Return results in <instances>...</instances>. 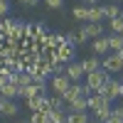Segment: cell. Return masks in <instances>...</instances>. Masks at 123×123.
I'll return each instance as SVG.
<instances>
[{"label":"cell","mask_w":123,"mask_h":123,"mask_svg":"<svg viewBox=\"0 0 123 123\" xmlns=\"http://www.w3.org/2000/svg\"><path fill=\"white\" fill-rule=\"evenodd\" d=\"M22 30H25V22H22V20H10V17H3V20H0V32H3L5 37H10V39H15V42L22 39Z\"/></svg>","instance_id":"cell-1"},{"label":"cell","mask_w":123,"mask_h":123,"mask_svg":"<svg viewBox=\"0 0 123 123\" xmlns=\"http://www.w3.org/2000/svg\"><path fill=\"white\" fill-rule=\"evenodd\" d=\"M108 79H111V74H108L104 67H101V69H96V71H91V74H86V86H89L91 94H98L101 86H104Z\"/></svg>","instance_id":"cell-2"},{"label":"cell","mask_w":123,"mask_h":123,"mask_svg":"<svg viewBox=\"0 0 123 123\" xmlns=\"http://www.w3.org/2000/svg\"><path fill=\"white\" fill-rule=\"evenodd\" d=\"M76 32H79L81 44H84L86 39H96V37H101V35H104V25H101V22H84V25L76 30Z\"/></svg>","instance_id":"cell-3"},{"label":"cell","mask_w":123,"mask_h":123,"mask_svg":"<svg viewBox=\"0 0 123 123\" xmlns=\"http://www.w3.org/2000/svg\"><path fill=\"white\" fill-rule=\"evenodd\" d=\"M91 91H89V86L86 84H81V81H74L64 94H62V98L67 101V104H71V101H76V98H81V96H89Z\"/></svg>","instance_id":"cell-4"},{"label":"cell","mask_w":123,"mask_h":123,"mask_svg":"<svg viewBox=\"0 0 123 123\" xmlns=\"http://www.w3.org/2000/svg\"><path fill=\"white\" fill-rule=\"evenodd\" d=\"M101 67L108 74H118V71H123V59L118 57V52H111V54H106V59H101Z\"/></svg>","instance_id":"cell-5"},{"label":"cell","mask_w":123,"mask_h":123,"mask_svg":"<svg viewBox=\"0 0 123 123\" xmlns=\"http://www.w3.org/2000/svg\"><path fill=\"white\" fill-rule=\"evenodd\" d=\"M49 84H52V91H54V94H64V91L71 86V84H74V81H71L67 74H52V76H49Z\"/></svg>","instance_id":"cell-6"},{"label":"cell","mask_w":123,"mask_h":123,"mask_svg":"<svg viewBox=\"0 0 123 123\" xmlns=\"http://www.w3.org/2000/svg\"><path fill=\"white\" fill-rule=\"evenodd\" d=\"M118 86H121V81H116V79H108L104 86H101V91L98 94L104 96V98H108V101H116L118 98Z\"/></svg>","instance_id":"cell-7"},{"label":"cell","mask_w":123,"mask_h":123,"mask_svg":"<svg viewBox=\"0 0 123 123\" xmlns=\"http://www.w3.org/2000/svg\"><path fill=\"white\" fill-rule=\"evenodd\" d=\"M74 54H76V44H71V42H64L59 49H57V57L62 64H69V62H74Z\"/></svg>","instance_id":"cell-8"},{"label":"cell","mask_w":123,"mask_h":123,"mask_svg":"<svg viewBox=\"0 0 123 123\" xmlns=\"http://www.w3.org/2000/svg\"><path fill=\"white\" fill-rule=\"evenodd\" d=\"M64 74H67L71 81H81V79L86 76V71H84V67H81V62H69Z\"/></svg>","instance_id":"cell-9"},{"label":"cell","mask_w":123,"mask_h":123,"mask_svg":"<svg viewBox=\"0 0 123 123\" xmlns=\"http://www.w3.org/2000/svg\"><path fill=\"white\" fill-rule=\"evenodd\" d=\"M3 98V96H0ZM20 113V106L15 104L12 98H3L0 101V116H7V118H12V116H17Z\"/></svg>","instance_id":"cell-10"},{"label":"cell","mask_w":123,"mask_h":123,"mask_svg":"<svg viewBox=\"0 0 123 123\" xmlns=\"http://www.w3.org/2000/svg\"><path fill=\"white\" fill-rule=\"evenodd\" d=\"M20 96H22L25 101H27V98H35V96H44V86L30 84V86H25V89H20Z\"/></svg>","instance_id":"cell-11"},{"label":"cell","mask_w":123,"mask_h":123,"mask_svg":"<svg viewBox=\"0 0 123 123\" xmlns=\"http://www.w3.org/2000/svg\"><path fill=\"white\" fill-rule=\"evenodd\" d=\"M91 47H94V54H106L108 49H111V44H108V37H96L94 42H91Z\"/></svg>","instance_id":"cell-12"},{"label":"cell","mask_w":123,"mask_h":123,"mask_svg":"<svg viewBox=\"0 0 123 123\" xmlns=\"http://www.w3.org/2000/svg\"><path fill=\"white\" fill-rule=\"evenodd\" d=\"M81 67H84L86 74H91V71L101 69V59H98L96 54H94V57H84V59H81Z\"/></svg>","instance_id":"cell-13"},{"label":"cell","mask_w":123,"mask_h":123,"mask_svg":"<svg viewBox=\"0 0 123 123\" xmlns=\"http://www.w3.org/2000/svg\"><path fill=\"white\" fill-rule=\"evenodd\" d=\"M108 116H111V101H104L96 111H94V118L96 121H101V123H106L108 121Z\"/></svg>","instance_id":"cell-14"},{"label":"cell","mask_w":123,"mask_h":123,"mask_svg":"<svg viewBox=\"0 0 123 123\" xmlns=\"http://www.w3.org/2000/svg\"><path fill=\"white\" fill-rule=\"evenodd\" d=\"M0 96H3V98H17V96H20V89H17L15 84H10V81H7V84L0 86Z\"/></svg>","instance_id":"cell-15"},{"label":"cell","mask_w":123,"mask_h":123,"mask_svg":"<svg viewBox=\"0 0 123 123\" xmlns=\"http://www.w3.org/2000/svg\"><path fill=\"white\" fill-rule=\"evenodd\" d=\"M101 7H104V15H106V20L123 17V10H121V5H116V3H111V5H101Z\"/></svg>","instance_id":"cell-16"},{"label":"cell","mask_w":123,"mask_h":123,"mask_svg":"<svg viewBox=\"0 0 123 123\" xmlns=\"http://www.w3.org/2000/svg\"><path fill=\"white\" fill-rule=\"evenodd\" d=\"M101 20H106L104 7L101 5H89V22H101Z\"/></svg>","instance_id":"cell-17"},{"label":"cell","mask_w":123,"mask_h":123,"mask_svg":"<svg viewBox=\"0 0 123 123\" xmlns=\"http://www.w3.org/2000/svg\"><path fill=\"white\" fill-rule=\"evenodd\" d=\"M69 108L76 111V113H86V111H89V96H81V98H76V101H71Z\"/></svg>","instance_id":"cell-18"},{"label":"cell","mask_w":123,"mask_h":123,"mask_svg":"<svg viewBox=\"0 0 123 123\" xmlns=\"http://www.w3.org/2000/svg\"><path fill=\"white\" fill-rule=\"evenodd\" d=\"M71 15H74V20H79V22H89V5H76L71 10Z\"/></svg>","instance_id":"cell-19"},{"label":"cell","mask_w":123,"mask_h":123,"mask_svg":"<svg viewBox=\"0 0 123 123\" xmlns=\"http://www.w3.org/2000/svg\"><path fill=\"white\" fill-rule=\"evenodd\" d=\"M91 118L86 113H76V111H69L67 113V123H89Z\"/></svg>","instance_id":"cell-20"},{"label":"cell","mask_w":123,"mask_h":123,"mask_svg":"<svg viewBox=\"0 0 123 123\" xmlns=\"http://www.w3.org/2000/svg\"><path fill=\"white\" fill-rule=\"evenodd\" d=\"M106 123H123V104L116 106V108H111V116H108Z\"/></svg>","instance_id":"cell-21"},{"label":"cell","mask_w":123,"mask_h":123,"mask_svg":"<svg viewBox=\"0 0 123 123\" xmlns=\"http://www.w3.org/2000/svg\"><path fill=\"white\" fill-rule=\"evenodd\" d=\"M108 44H111V52H118V49H123V37L121 35H108Z\"/></svg>","instance_id":"cell-22"},{"label":"cell","mask_w":123,"mask_h":123,"mask_svg":"<svg viewBox=\"0 0 123 123\" xmlns=\"http://www.w3.org/2000/svg\"><path fill=\"white\" fill-rule=\"evenodd\" d=\"M49 106H52V111H64V98H62L59 94L49 96Z\"/></svg>","instance_id":"cell-23"},{"label":"cell","mask_w":123,"mask_h":123,"mask_svg":"<svg viewBox=\"0 0 123 123\" xmlns=\"http://www.w3.org/2000/svg\"><path fill=\"white\" fill-rule=\"evenodd\" d=\"M108 25H111V30H113V35H121V32H123V17L108 20Z\"/></svg>","instance_id":"cell-24"},{"label":"cell","mask_w":123,"mask_h":123,"mask_svg":"<svg viewBox=\"0 0 123 123\" xmlns=\"http://www.w3.org/2000/svg\"><path fill=\"white\" fill-rule=\"evenodd\" d=\"M27 121L30 123H47V113H42V111H32Z\"/></svg>","instance_id":"cell-25"},{"label":"cell","mask_w":123,"mask_h":123,"mask_svg":"<svg viewBox=\"0 0 123 123\" xmlns=\"http://www.w3.org/2000/svg\"><path fill=\"white\" fill-rule=\"evenodd\" d=\"M44 3H47L49 10H59L62 5H64V0H44Z\"/></svg>","instance_id":"cell-26"},{"label":"cell","mask_w":123,"mask_h":123,"mask_svg":"<svg viewBox=\"0 0 123 123\" xmlns=\"http://www.w3.org/2000/svg\"><path fill=\"white\" fill-rule=\"evenodd\" d=\"M64 37H67V42H71V44H81L79 32H69V35H64Z\"/></svg>","instance_id":"cell-27"},{"label":"cell","mask_w":123,"mask_h":123,"mask_svg":"<svg viewBox=\"0 0 123 123\" xmlns=\"http://www.w3.org/2000/svg\"><path fill=\"white\" fill-rule=\"evenodd\" d=\"M7 10H10V3H7V0H0V17H5Z\"/></svg>","instance_id":"cell-28"},{"label":"cell","mask_w":123,"mask_h":123,"mask_svg":"<svg viewBox=\"0 0 123 123\" xmlns=\"http://www.w3.org/2000/svg\"><path fill=\"white\" fill-rule=\"evenodd\" d=\"M20 3H25L27 7H32V5H37V3H39V0H20Z\"/></svg>","instance_id":"cell-29"},{"label":"cell","mask_w":123,"mask_h":123,"mask_svg":"<svg viewBox=\"0 0 123 123\" xmlns=\"http://www.w3.org/2000/svg\"><path fill=\"white\" fill-rule=\"evenodd\" d=\"M5 39H7V37H5L3 32H0V49H3V47H5Z\"/></svg>","instance_id":"cell-30"},{"label":"cell","mask_w":123,"mask_h":123,"mask_svg":"<svg viewBox=\"0 0 123 123\" xmlns=\"http://www.w3.org/2000/svg\"><path fill=\"white\" fill-rule=\"evenodd\" d=\"M118 98H123V81H121V86H118Z\"/></svg>","instance_id":"cell-31"},{"label":"cell","mask_w":123,"mask_h":123,"mask_svg":"<svg viewBox=\"0 0 123 123\" xmlns=\"http://www.w3.org/2000/svg\"><path fill=\"white\" fill-rule=\"evenodd\" d=\"M84 3H86V5H96L98 0H84Z\"/></svg>","instance_id":"cell-32"},{"label":"cell","mask_w":123,"mask_h":123,"mask_svg":"<svg viewBox=\"0 0 123 123\" xmlns=\"http://www.w3.org/2000/svg\"><path fill=\"white\" fill-rule=\"evenodd\" d=\"M118 57H121V59H123V49H118Z\"/></svg>","instance_id":"cell-33"},{"label":"cell","mask_w":123,"mask_h":123,"mask_svg":"<svg viewBox=\"0 0 123 123\" xmlns=\"http://www.w3.org/2000/svg\"><path fill=\"white\" fill-rule=\"evenodd\" d=\"M17 123H30V121H17Z\"/></svg>","instance_id":"cell-34"},{"label":"cell","mask_w":123,"mask_h":123,"mask_svg":"<svg viewBox=\"0 0 123 123\" xmlns=\"http://www.w3.org/2000/svg\"><path fill=\"white\" fill-rule=\"evenodd\" d=\"M111 3H121V0H111Z\"/></svg>","instance_id":"cell-35"},{"label":"cell","mask_w":123,"mask_h":123,"mask_svg":"<svg viewBox=\"0 0 123 123\" xmlns=\"http://www.w3.org/2000/svg\"><path fill=\"white\" fill-rule=\"evenodd\" d=\"M121 37H123V32H121Z\"/></svg>","instance_id":"cell-36"},{"label":"cell","mask_w":123,"mask_h":123,"mask_svg":"<svg viewBox=\"0 0 123 123\" xmlns=\"http://www.w3.org/2000/svg\"><path fill=\"white\" fill-rule=\"evenodd\" d=\"M121 101H123V98H121Z\"/></svg>","instance_id":"cell-37"}]
</instances>
